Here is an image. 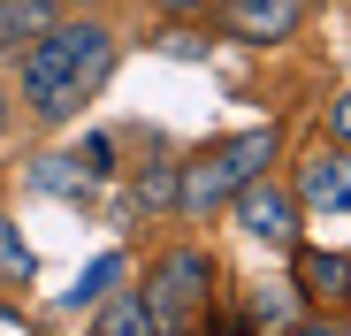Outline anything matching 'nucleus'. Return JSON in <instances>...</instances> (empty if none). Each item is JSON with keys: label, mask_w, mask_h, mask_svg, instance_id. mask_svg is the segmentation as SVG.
<instances>
[{"label": "nucleus", "mask_w": 351, "mask_h": 336, "mask_svg": "<svg viewBox=\"0 0 351 336\" xmlns=\"http://www.w3.org/2000/svg\"><path fill=\"white\" fill-rule=\"evenodd\" d=\"M107 69H114V38L99 23H53V31H38L31 62H23V99H31V115L62 123Z\"/></svg>", "instance_id": "obj_1"}, {"label": "nucleus", "mask_w": 351, "mask_h": 336, "mask_svg": "<svg viewBox=\"0 0 351 336\" xmlns=\"http://www.w3.org/2000/svg\"><path fill=\"white\" fill-rule=\"evenodd\" d=\"M267 160H275V130H245V138H229V145L199 153L184 176H176V206L206 214V206H221V199H237V191L260 176Z\"/></svg>", "instance_id": "obj_2"}, {"label": "nucleus", "mask_w": 351, "mask_h": 336, "mask_svg": "<svg viewBox=\"0 0 351 336\" xmlns=\"http://www.w3.org/2000/svg\"><path fill=\"white\" fill-rule=\"evenodd\" d=\"M206 291H214V260L206 252H168L160 260V275H153V291H145V313H153V328H191L199 313H206Z\"/></svg>", "instance_id": "obj_3"}, {"label": "nucleus", "mask_w": 351, "mask_h": 336, "mask_svg": "<svg viewBox=\"0 0 351 336\" xmlns=\"http://www.w3.org/2000/svg\"><path fill=\"white\" fill-rule=\"evenodd\" d=\"M107 176H114V138H84V145L46 153V160L31 168V184H38V191H53V199H92Z\"/></svg>", "instance_id": "obj_4"}, {"label": "nucleus", "mask_w": 351, "mask_h": 336, "mask_svg": "<svg viewBox=\"0 0 351 336\" xmlns=\"http://www.w3.org/2000/svg\"><path fill=\"white\" fill-rule=\"evenodd\" d=\"M237 221H245L260 245H275V252H290V245H298V206H290L275 184H260V176L237 191Z\"/></svg>", "instance_id": "obj_5"}, {"label": "nucleus", "mask_w": 351, "mask_h": 336, "mask_svg": "<svg viewBox=\"0 0 351 336\" xmlns=\"http://www.w3.org/2000/svg\"><path fill=\"white\" fill-rule=\"evenodd\" d=\"M298 199H306L313 214H343V206H351V160H328V153L306 160V168H298Z\"/></svg>", "instance_id": "obj_6"}, {"label": "nucleus", "mask_w": 351, "mask_h": 336, "mask_svg": "<svg viewBox=\"0 0 351 336\" xmlns=\"http://www.w3.org/2000/svg\"><path fill=\"white\" fill-rule=\"evenodd\" d=\"M298 291L321 298V306H343L351 298V260L343 252H298Z\"/></svg>", "instance_id": "obj_7"}, {"label": "nucleus", "mask_w": 351, "mask_h": 336, "mask_svg": "<svg viewBox=\"0 0 351 336\" xmlns=\"http://www.w3.org/2000/svg\"><path fill=\"white\" fill-rule=\"evenodd\" d=\"M229 23H237V38H290L298 31V0H237L229 8Z\"/></svg>", "instance_id": "obj_8"}, {"label": "nucleus", "mask_w": 351, "mask_h": 336, "mask_svg": "<svg viewBox=\"0 0 351 336\" xmlns=\"http://www.w3.org/2000/svg\"><path fill=\"white\" fill-rule=\"evenodd\" d=\"M123 275H130V260H123V252H99V260L77 275V291H69L62 306H99V298H114V291H123Z\"/></svg>", "instance_id": "obj_9"}, {"label": "nucleus", "mask_w": 351, "mask_h": 336, "mask_svg": "<svg viewBox=\"0 0 351 336\" xmlns=\"http://www.w3.org/2000/svg\"><path fill=\"white\" fill-rule=\"evenodd\" d=\"M38 31H53V0H0V46H23Z\"/></svg>", "instance_id": "obj_10"}, {"label": "nucleus", "mask_w": 351, "mask_h": 336, "mask_svg": "<svg viewBox=\"0 0 351 336\" xmlns=\"http://www.w3.org/2000/svg\"><path fill=\"white\" fill-rule=\"evenodd\" d=\"M31 275H38V252L23 245V230H16V221L0 214V283H31Z\"/></svg>", "instance_id": "obj_11"}, {"label": "nucleus", "mask_w": 351, "mask_h": 336, "mask_svg": "<svg viewBox=\"0 0 351 336\" xmlns=\"http://www.w3.org/2000/svg\"><path fill=\"white\" fill-rule=\"evenodd\" d=\"M99 328H107V336H138V328H153V313H145V298H123V306L99 313Z\"/></svg>", "instance_id": "obj_12"}, {"label": "nucleus", "mask_w": 351, "mask_h": 336, "mask_svg": "<svg viewBox=\"0 0 351 336\" xmlns=\"http://www.w3.org/2000/svg\"><path fill=\"white\" fill-rule=\"evenodd\" d=\"M290 313H298V298H290V291H267V283L252 291V321H267V328H282Z\"/></svg>", "instance_id": "obj_13"}, {"label": "nucleus", "mask_w": 351, "mask_h": 336, "mask_svg": "<svg viewBox=\"0 0 351 336\" xmlns=\"http://www.w3.org/2000/svg\"><path fill=\"white\" fill-rule=\"evenodd\" d=\"M138 206H176V168H153L138 184Z\"/></svg>", "instance_id": "obj_14"}, {"label": "nucleus", "mask_w": 351, "mask_h": 336, "mask_svg": "<svg viewBox=\"0 0 351 336\" xmlns=\"http://www.w3.org/2000/svg\"><path fill=\"white\" fill-rule=\"evenodd\" d=\"M328 130H336V138H343V145H351V92H343V99H336V107H328Z\"/></svg>", "instance_id": "obj_15"}, {"label": "nucleus", "mask_w": 351, "mask_h": 336, "mask_svg": "<svg viewBox=\"0 0 351 336\" xmlns=\"http://www.w3.org/2000/svg\"><path fill=\"white\" fill-rule=\"evenodd\" d=\"M153 8H168V16H184V8H206V0H153Z\"/></svg>", "instance_id": "obj_16"}, {"label": "nucleus", "mask_w": 351, "mask_h": 336, "mask_svg": "<svg viewBox=\"0 0 351 336\" xmlns=\"http://www.w3.org/2000/svg\"><path fill=\"white\" fill-rule=\"evenodd\" d=\"M0 328H23V313H0Z\"/></svg>", "instance_id": "obj_17"}, {"label": "nucleus", "mask_w": 351, "mask_h": 336, "mask_svg": "<svg viewBox=\"0 0 351 336\" xmlns=\"http://www.w3.org/2000/svg\"><path fill=\"white\" fill-rule=\"evenodd\" d=\"M0 130H8V107H0Z\"/></svg>", "instance_id": "obj_18"}]
</instances>
